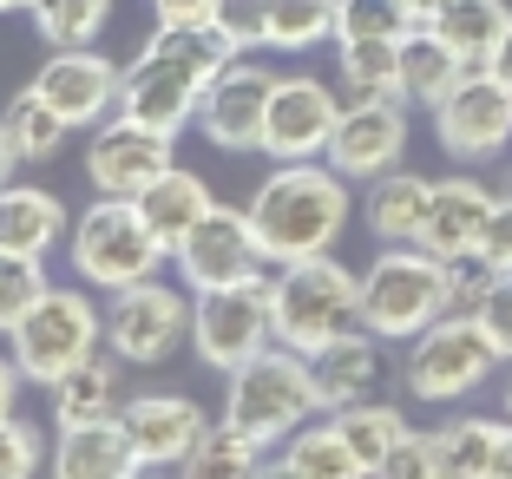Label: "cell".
<instances>
[{"label": "cell", "mask_w": 512, "mask_h": 479, "mask_svg": "<svg viewBox=\"0 0 512 479\" xmlns=\"http://www.w3.org/2000/svg\"><path fill=\"white\" fill-rule=\"evenodd\" d=\"M230 60H237V46L211 20H158L145 53L119 79V119L178 138L184 125H197V99H204L211 73H224Z\"/></svg>", "instance_id": "cell-1"}, {"label": "cell", "mask_w": 512, "mask_h": 479, "mask_svg": "<svg viewBox=\"0 0 512 479\" xmlns=\"http://www.w3.org/2000/svg\"><path fill=\"white\" fill-rule=\"evenodd\" d=\"M348 178L335 165L289 158L250 197V224L270 250V263H302V256H329L335 237L348 230Z\"/></svg>", "instance_id": "cell-2"}, {"label": "cell", "mask_w": 512, "mask_h": 479, "mask_svg": "<svg viewBox=\"0 0 512 479\" xmlns=\"http://www.w3.org/2000/svg\"><path fill=\"white\" fill-rule=\"evenodd\" d=\"M309 414H322L316 375H309V355L289 342H270L263 355H250L243 368H230V394H224V420L243 427L250 440L276 447L289 440Z\"/></svg>", "instance_id": "cell-3"}, {"label": "cell", "mask_w": 512, "mask_h": 479, "mask_svg": "<svg viewBox=\"0 0 512 479\" xmlns=\"http://www.w3.org/2000/svg\"><path fill=\"white\" fill-rule=\"evenodd\" d=\"M447 309V263L421 243H388V256L362 270V329H375L381 342H414Z\"/></svg>", "instance_id": "cell-4"}, {"label": "cell", "mask_w": 512, "mask_h": 479, "mask_svg": "<svg viewBox=\"0 0 512 479\" xmlns=\"http://www.w3.org/2000/svg\"><path fill=\"white\" fill-rule=\"evenodd\" d=\"M362 329V276H348L335 256H302L276 276V342L316 355L322 342Z\"/></svg>", "instance_id": "cell-5"}, {"label": "cell", "mask_w": 512, "mask_h": 479, "mask_svg": "<svg viewBox=\"0 0 512 479\" xmlns=\"http://www.w3.org/2000/svg\"><path fill=\"white\" fill-rule=\"evenodd\" d=\"M499 361L506 355H499L493 335L480 329V315L447 309L434 329H421L414 342H407L401 375H407V394H414V401L447 407V401H467L473 388H486V375H493Z\"/></svg>", "instance_id": "cell-6"}, {"label": "cell", "mask_w": 512, "mask_h": 479, "mask_svg": "<svg viewBox=\"0 0 512 479\" xmlns=\"http://www.w3.org/2000/svg\"><path fill=\"white\" fill-rule=\"evenodd\" d=\"M276 342V283L250 276V283H224V289H197L191 302V348L204 368L230 375L250 355Z\"/></svg>", "instance_id": "cell-7"}, {"label": "cell", "mask_w": 512, "mask_h": 479, "mask_svg": "<svg viewBox=\"0 0 512 479\" xmlns=\"http://www.w3.org/2000/svg\"><path fill=\"white\" fill-rule=\"evenodd\" d=\"M165 256L171 250L158 243V230L145 224V210H138L132 197H106V204H92L73 224V263H79V276L99 283V289L145 283V276H158Z\"/></svg>", "instance_id": "cell-8"}, {"label": "cell", "mask_w": 512, "mask_h": 479, "mask_svg": "<svg viewBox=\"0 0 512 479\" xmlns=\"http://www.w3.org/2000/svg\"><path fill=\"white\" fill-rule=\"evenodd\" d=\"M99 342H106V315L92 309L79 289H46L14 322V368L27 381H40V388H53V381H60L79 355H92Z\"/></svg>", "instance_id": "cell-9"}, {"label": "cell", "mask_w": 512, "mask_h": 479, "mask_svg": "<svg viewBox=\"0 0 512 479\" xmlns=\"http://www.w3.org/2000/svg\"><path fill=\"white\" fill-rule=\"evenodd\" d=\"M191 302L197 296H178L171 283L145 276L132 289H112V309H106V348L132 368H158L171 361L184 342H191Z\"/></svg>", "instance_id": "cell-10"}, {"label": "cell", "mask_w": 512, "mask_h": 479, "mask_svg": "<svg viewBox=\"0 0 512 479\" xmlns=\"http://www.w3.org/2000/svg\"><path fill=\"white\" fill-rule=\"evenodd\" d=\"M434 138H440V151L467 158V165L499 158L512 145V86L493 66H467L460 86L434 105Z\"/></svg>", "instance_id": "cell-11"}, {"label": "cell", "mask_w": 512, "mask_h": 479, "mask_svg": "<svg viewBox=\"0 0 512 479\" xmlns=\"http://www.w3.org/2000/svg\"><path fill=\"white\" fill-rule=\"evenodd\" d=\"M171 256H178V276L191 289L250 283V276H263V263H270V250H263V237H256V224H250V210H224V204L204 210L197 230Z\"/></svg>", "instance_id": "cell-12"}, {"label": "cell", "mask_w": 512, "mask_h": 479, "mask_svg": "<svg viewBox=\"0 0 512 479\" xmlns=\"http://www.w3.org/2000/svg\"><path fill=\"white\" fill-rule=\"evenodd\" d=\"M276 73L250 60H230L224 73H211L204 99H197V132L217 151H256L263 145V112H270Z\"/></svg>", "instance_id": "cell-13"}, {"label": "cell", "mask_w": 512, "mask_h": 479, "mask_svg": "<svg viewBox=\"0 0 512 479\" xmlns=\"http://www.w3.org/2000/svg\"><path fill=\"white\" fill-rule=\"evenodd\" d=\"M401 151H407V99H348L322 158H329L342 178L368 184V178L401 165Z\"/></svg>", "instance_id": "cell-14"}, {"label": "cell", "mask_w": 512, "mask_h": 479, "mask_svg": "<svg viewBox=\"0 0 512 479\" xmlns=\"http://www.w3.org/2000/svg\"><path fill=\"white\" fill-rule=\"evenodd\" d=\"M335 119H342V99H335L322 79H309V73L276 79L270 112H263V145L256 151H270L276 165H289V158H316V151H329Z\"/></svg>", "instance_id": "cell-15"}, {"label": "cell", "mask_w": 512, "mask_h": 479, "mask_svg": "<svg viewBox=\"0 0 512 479\" xmlns=\"http://www.w3.org/2000/svg\"><path fill=\"white\" fill-rule=\"evenodd\" d=\"M119 66L92 46H60L53 60L33 73V92H40L66 125H99L106 112H119Z\"/></svg>", "instance_id": "cell-16"}, {"label": "cell", "mask_w": 512, "mask_h": 479, "mask_svg": "<svg viewBox=\"0 0 512 479\" xmlns=\"http://www.w3.org/2000/svg\"><path fill=\"white\" fill-rule=\"evenodd\" d=\"M158 171H171V138L151 132L138 119H112L92 132L86 145V178L99 184V197H138Z\"/></svg>", "instance_id": "cell-17"}, {"label": "cell", "mask_w": 512, "mask_h": 479, "mask_svg": "<svg viewBox=\"0 0 512 479\" xmlns=\"http://www.w3.org/2000/svg\"><path fill=\"white\" fill-rule=\"evenodd\" d=\"M119 420H125V434H132L145 466H184L191 447L204 440V427H211L204 407L184 401V394H138V401L119 407Z\"/></svg>", "instance_id": "cell-18"}, {"label": "cell", "mask_w": 512, "mask_h": 479, "mask_svg": "<svg viewBox=\"0 0 512 479\" xmlns=\"http://www.w3.org/2000/svg\"><path fill=\"white\" fill-rule=\"evenodd\" d=\"M53 473L60 479H132V473H145V460H138L125 420L106 414V420H73V427H60V440H53Z\"/></svg>", "instance_id": "cell-19"}, {"label": "cell", "mask_w": 512, "mask_h": 479, "mask_svg": "<svg viewBox=\"0 0 512 479\" xmlns=\"http://www.w3.org/2000/svg\"><path fill=\"white\" fill-rule=\"evenodd\" d=\"M493 204H499V197L486 191L480 178H440L434 204H427V224H421V250H434V256L480 250L486 224H493Z\"/></svg>", "instance_id": "cell-20"}, {"label": "cell", "mask_w": 512, "mask_h": 479, "mask_svg": "<svg viewBox=\"0 0 512 479\" xmlns=\"http://www.w3.org/2000/svg\"><path fill=\"white\" fill-rule=\"evenodd\" d=\"M434 447V479H506L512 473V420H453Z\"/></svg>", "instance_id": "cell-21"}, {"label": "cell", "mask_w": 512, "mask_h": 479, "mask_svg": "<svg viewBox=\"0 0 512 479\" xmlns=\"http://www.w3.org/2000/svg\"><path fill=\"white\" fill-rule=\"evenodd\" d=\"M309 375H316V394L322 407H348V401H368L381 388V335L375 329H348L335 342H322L309 355Z\"/></svg>", "instance_id": "cell-22"}, {"label": "cell", "mask_w": 512, "mask_h": 479, "mask_svg": "<svg viewBox=\"0 0 512 479\" xmlns=\"http://www.w3.org/2000/svg\"><path fill=\"white\" fill-rule=\"evenodd\" d=\"M427 204H434V178L421 171H381L368 178V197H362V217L381 243H421V224H427Z\"/></svg>", "instance_id": "cell-23"}, {"label": "cell", "mask_w": 512, "mask_h": 479, "mask_svg": "<svg viewBox=\"0 0 512 479\" xmlns=\"http://www.w3.org/2000/svg\"><path fill=\"white\" fill-rule=\"evenodd\" d=\"M132 204L145 210V224L158 230V243H165V250H178V243L197 230V217H204V210H211L217 197H211V184L197 178V171L171 165V171H158V178H151L145 191L132 197Z\"/></svg>", "instance_id": "cell-24"}, {"label": "cell", "mask_w": 512, "mask_h": 479, "mask_svg": "<svg viewBox=\"0 0 512 479\" xmlns=\"http://www.w3.org/2000/svg\"><path fill=\"white\" fill-rule=\"evenodd\" d=\"M66 237V204L40 184H0V250L46 256Z\"/></svg>", "instance_id": "cell-25"}, {"label": "cell", "mask_w": 512, "mask_h": 479, "mask_svg": "<svg viewBox=\"0 0 512 479\" xmlns=\"http://www.w3.org/2000/svg\"><path fill=\"white\" fill-rule=\"evenodd\" d=\"M460 73H467V60H460V53H453V46L421 20V27L401 40V79H394V99L427 105V112H434V105L460 86Z\"/></svg>", "instance_id": "cell-26"}, {"label": "cell", "mask_w": 512, "mask_h": 479, "mask_svg": "<svg viewBox=\"0 0 512 479\" xmlns=\"http://www.w3.org/2000/svg\"><path fill=\"white\" fill-rule=\"evenodd\" d=\"M46 394H53V420H60V427L119 414V355H99V348H92V355H79Z\"/></svg>", "instance_id": "cell-27"}, {"label": "cell", "mask_w": 512, "mask_h": 479, "mask_svg": "<svg viewBox=\"0 0 512 479\" xmlns=\"http://www.w3.org/2000/svg\"><path fill=\"white\" fill-rule=\"evenodd\" d=\"M427 27H434L467 66H486L499 53V40H506V27H512V7L506 0H447V7L427 14Z\"/></svg>", "instance_id": "cell-28"}, {"label": "cell", "mask_w": 512, "mask_h": 479, "mask_svg": "<svg viewBox=\"0 0 512 479\" xmlns=\"http://www.w3.org/2000/svg\"><path fill=\"white\" fill-rule=\"evenodd\" d=\"M270 473H289V479H362V460L348 453V440H342L335 420H322V427L302 420L296 434L283 440V453H276Z\"/></svg>", "instance_id": "cell-29"}, {"label": "cell", "mask_w": 512, "mask_h": 479, "mask_svg": "<svg viewBox=\"0 0 512 479\" xmlns=\"http://www.w3.org/2000/svg\"><path fill=\"white\" fill-rule=\"evenodd\" d=\"M335 427H342V440H348V453L362 460V473H381L388 466V453L407 440V420H401V407H388V401H348V407H335Z\"/></svg>", "instance_id": "cell-30"}, {"label": "cell", "mask_w": 512, "mask_h": 479, "mask_svg": "<svg viewBox=\"0 0 512 479\" xmlns=\"http://www.w3.org/2000/svg\"><path fill=\"white\" fill-rule=\"evenodd\" d=\"M178 473L191 479H243V473H270L263 466V440H250L243 427H204V440L191 447V460L178 466Z\"/></svg>", "instance_id": "cell-31"}, {"label": "cell", "mask_w": 512, "mask_h": 479, "mask_svg": "<svg viewBox=\"0 0 512 479\" xmlns=\"http://www.w3.org/2000/svg\"><path fill=\"white\" fill-rule=\"evenodd\" d=\"M0 125H7V138H14V151L27 158V165H46V158H53V151L66 145V132H73V125H66V119H60V112H53V105H46L33 86L7 99Z\"/></svg>", "instance_id": "cell-32"}, {"label": "cell", "mask_w": 512, "mask_h": 479, "mask_svg": "<svg viewBox=\"0 0 512 479\" xmlns=\"http://www.w3.org/2000/svg\"><path fill=\"white\" fill-rule=\"evenodd\" d=\"M401 40H342V92L348 99H394Z\"/></svg>", "instance_id": "cell-33"}, {"label": "cell", "mask_w": 512, "mask_h": 479, "mask_svg": "<svg viewBox=\"0 0 512 479\" xmlns=\"http://www.w3.org/2000/svg\"><path fill=\"white\" fill-rule=\"evenodd\" d=\"M33 27H40V40L53 46H92L99 33H106V14L112 0H27Z\"/></svg>", "instance_id": "cell-34"}, {"label": "cell", "mask_w": 512, "mask_h": 479, "mask_svg": "<svg viewBox=\"0 0 512 479\" xmlns=\"http://www.w3.org/2000/svg\"><path fill=\"white\" fill-rule=\"evenodd\" d=\"M414 27L407 0H335V40H407Z\"/></svg>", "instance_id": "cell-35"}, {"label": "cell", "mask_w": 512, "mask_h": 479, "mask_svg": "<svg viewBox=\"0 0 512 479\" xmlns=\"http://www.w3.org/2000/svg\"><path fill=\"white\" fill-rule=\"evenodd\" d=\"M322 40H335V0H270V46L309 53Z\"/></svg>", "instance_id": "cell-36"}, {"label": "cell", "mask_w": 512, "mask_h": 479, "mask_svg": "<svg viewBox=\"0 0 512 479\" xmlns=\"http://www.w3.org/2000/svg\"><path fill=\"white\" fill-rule=\"evenodd\" d=\"M46 270H40V256H14V250H0V335H14V322L33 309V302L46 296Z\"/></svg>", "instance_id": "cell-37"}, {"label": "cell", "mask_w": 512, "mask_h": 479, "mask_svg": "<svg viewBox=\"0 0 512 479\" xmlns=\"http://www.w3.org/2000/svg\"><path fill=\"white\" fill-rule=\"evenodd\" d=\"M211 27L230 46H270V0H211Z\"/></svg>", "instance_id": "cell-38"}, {"label": "cell", "mask_w": 512, "mask_h": 479, "mask_svg": "<svg viewBox=\"0 0 512 479\" xmlns=\"http://www.w3.org/2000/svg\"><path fill=\"white\" fill-rule=\"evenodd\" d=\"M440 263H447V302H453L460 315H473V309L486 302V289L499 283V270L486 263L480 250H467V256H440Z\"/></svg>", "instance_id": "cell-39"}, {"label": "cell", "mask_w": 512, "mask_h": 479, "mask_svg": "<svg viewBox=\"0 0 512 479\" xmlns=\"http://www.w3.org/2000/svg\"><path fill=\"white\" fill-rule=\"evenodd\" d=\"M33 466H40V434L27 420L0 414V479H27Z\"/></svg>", "instance_id": "cell-40"}, {"label": "cell", "mask_w": 512, "mask_h": 479, "mask_svg": "<svg viewBox=\"0 0 512 479\" xmlns=\"http://www.w3.org/2000/svg\"><path fill=\"white\" fill-rule=\"evenodd\" d=\"M473 315H480V329L493 335V348L512 361V276H499V283L486 289V302H480Z\"/></svg>", "instance_id": "cell-41"}, {"label": "cell", "mask_w": 512, "mask_h": 479, "mask_svg": "<svg viewBox=\"0 0 512 479\" xmlns=\"http://www.w3.org/2000/svg\"><path fill=\"white\" fill-rule=\"evenodd\" d=\"M480 256L493 263L499 276H512V191L493 204V224H486V243H480Z\"/></svg>", "instance_id": "cell-42"}, {"label": "cell", "mask_w": 512, "mask_h": 479, "mask_svg": "<svg viewBox=\"0 0 512 479\" xmlns=\"http://www.w3.org/2000/svg\"><path fill=\"white\" fill-rule=\"evenodd\" d=\"M381 473H388V479H434V447H427V434H407L401 447L388 453Z\"/></svg>", "instance_id": "cell-43"}, {"label": "cell", "mask_w": 512, "mask_h": 479, "mask_svg": "<svg viewBox=\"0 0 512 479\" xmlns=\"http://www.w3.org/2000/svg\"><path fill=\"white\" fill-rule=\"evenodd\" d=\"M158 20H211V0H151Z\"/></svg>", "instance_id": "cell-44"}, {"label": "cell", "mask_w": 512, "mask_h": 479, "mask_svg": "<svg viewBox=\"0 0 512 479\" xmlns=\"http://www.w3.org/2000/svg\"><path fill=\"white\" fill-rule=\"evenodd\" d=\"M20 381H27V375H20L14 361H0V414H14V394H20Z\"/></svg>", "instance_id": "cell-45"}, {"label": "cell", "mask_w": 512, "mask_h": 479, "mask_svg": "<svg viewBox=\"0 0 512 479\" xmlns=\"http://www.w3.org/2000/svg\"><path fill=\"white\" fill-rule=\"evenodd\" d=\"M486 66H493V73H499V79H506V86H512V27H506V40H499V53H493V60H486Z\"/></svg>", "instance_id": "cell-46"}, {"label": "cell", "mask_w": 512, "mask_h": 479, "mask_svg": "<svg viewBox=\"0 0 512 479\" xmlns=\"http://www.w3.org/2000/svg\"><path fill=\"white\" fill-rule=\"evenodd\" d=\"M14 165H20V151H14V138H7V125H0V184L14 178Z\"/></svg>", "instance_id": "cell-47"}, {"label": "cell", "mask_w": 512, "mask_h": 479, "mask_svg": "<svg viewBox=\"0 0 512 479\" xmlns=\"http://www.w3.org/2000/svg\"><path fill=\"white\" fill-rule=\"evenodd\" d=\"M407 7H414V20H427L434 7H447V0H407Z\"/></svg>", "instance_id": "cell-48"}, {"label": "cell", "mask_w": 512, "mask_h": 479, "mask_svg": "<svg viewBox=\"0 0 512 479\" xmlns=\"http://www.w3.org/2000/svg\"><path fill=\"white\" fill-rule=\"evenodd\" d=\"M14 7H27V0H0V14H14Z\"/></svg>", "instance_id": "cell-49"}, {"label": "cell", "mask_w": 512, "mask_h": 479, "mask_svg": "<svg viewBox=\"0 0 512 479\" xmlns=\"http://www.w3.org/2000/svg\"><path fill=\"white\" fill-rule=\"evenodd\" d=\"M506 414H512V381H506Z\"/></svg>", "instance_id": "cell-50"}]
</instances>
